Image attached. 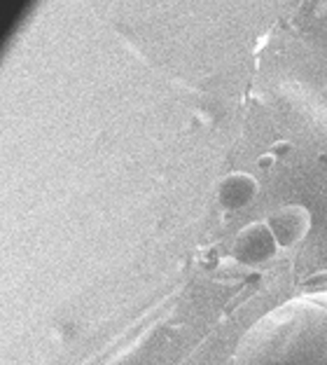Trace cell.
<instances>
[{
	"instance_id": "4",
	"label": "cell",
	"mask_w": 327,
	"mask_h": 365,
	"mask_svg": "<svg viewBox=\"0 0 327 365\" xmlns=\"http://www.w3.org/2000/svg\"><path fill=\"white\" fill-rule=\"evenodd\" d=\"M259 195V182L250 173L234 171L217 182V204L224 211H239Z\"/></svg>"
},
{
	"instance_id": "1",
	"label": "cell",
	"mask_w": 327,
	"mask_h": 365,
	"mask_svg": "<svg viewBox=\"0 0 327 365\" xmlns=\"http://www.w3.org/2000/svg\"><path fill=\"white\" fill-rule=\"evenodd\" d=\"M237 365H327V293L285 302L259 319L241 339Z\"/></svg>"
},
{
	"instance_id": "5",
	"label": "cell",
	"mask_w": 327,
	"mask_h": 365,
	"mask_svg": "<svg viewBox=\"0 0 327 365\" xmlns=\"http://www.w3.org/2000/svg\"><path fill=\"white\" fill-rule=\"evenodd\" d=\"M301 286H304V290L325 288V286H327V269H321V272L311 274V277H306L304 281H301Z\"/></svg>"
},
{
	"instance_id": "6",
	"label": "cell",
	"mask_w": 327,
	"mask_h": 365,
	"mask_svg": "<svg viewBox=\"0 0 327 365\" xmlns=\"http://www.w3.org/2000/svg\"><path fill=\"white\" fill-rule=\"evenodd\" d=\"M290 150H292V143H288V140H279V143L274 145V150H271V155L279 160V157H285V155H290Z\"/></svg>"
},
{
	"instance_id": "2",
	"label": "cell",
	"mask_w": 327,
	"mask_h": 365,
	"mask_svg": "<svg viewBox=\"0 0 327 365\" xmlns=\"http://www.w3.org/2000/svg\"><path fill=\"white\" fill-rule=\"evenodd\" d=\"M279 242L266 220L250 222L243 227L237 239H234V258L246 267H259L276 258L279 253Z\"/></svg>"
},
{
	"instance_id": "3",
	"label": "cell",
	"mask_w": 327,
	"mask_h": 365,
	"mask_svg": "<svg viewBox=\"0 0 327 365\" xmlns=\"http://www.w3.org/2000/svg\"><path fill=\"white\" fill-rule=\"evenodd\" d=\"M266 222H269L279 246L288 248V246L299 244L301 239L308 235V230H311V213L301 204H288V206H283V209L274 211L269 218H266Z\"/></svg>"
},
{
	"instance_id": "7",
	"label": "cell",
	"mask_w": 327,
	"mask_h": 365,
	"mask_svg": "<svg viewBox=\"0 0 327 365\" xmlns=\"http://www.w3.org/2000/svg\"><path fill=\"white\" fill-rule=\"evenodd\" d=\"M276 164V157L271 155V153H266V155H262V157H257V169H271Z\"/></svg>"
}]
</instances>
